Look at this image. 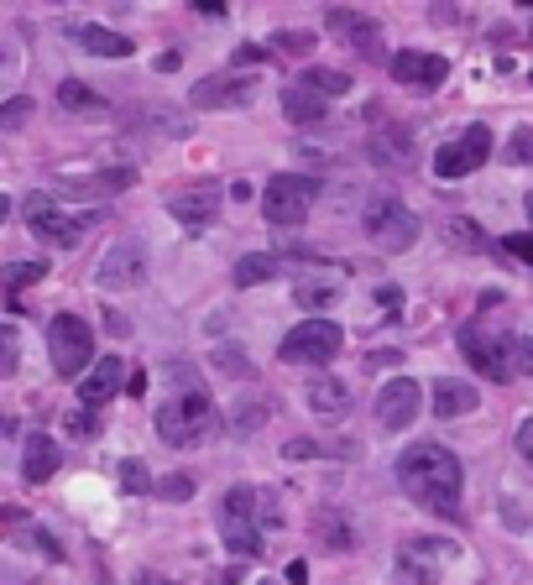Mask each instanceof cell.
Returning a JSON list of instances; mask_svg holds the SVG:
<instances>
[{
	"label": "cell",
	"instance_id": "obj_1",
	"mask_svg": "<svg viewBox=\"0 0 533 585\" xmlns=\"http://www.w3.org/2000/svg\"><path fill=\"white\" fill-rule=\"evenodd\" d=\"M398 486L434 518H460L466 512V471L445 444H408L398 455Z\"/></svg>",
	"mask_w": 533,
	"mask_h": 585
},
{
	"label": "cell",
	"instance_id": "obj_2",
	"mask_svg": "<svg viewBox=\"0 0 533 585\" xmlns=\"http://www.w3.org/2000/svg\"><path fill=\"white\" fill-rule=\"evenodd\" d=\"M215 429H220V413L204 392H178L157 408V439L168 450H194V444L215 439Z\"/></svg>",
	"mask_w": 533,
	"mask_h": 585
},
{
	"label": "cell",
	"instance_id": "obj_3",
	"mask_svg": "<svg viewBox=\"0 0 533 585\" xmlns=\"http://www.w3.org/2000/svg\"><path fill=\"white\" fill-rule=\"evenodd\" d=\"M220 538L236 559H262V491L230 486L220 502Z\"/></svg>",
	"mask_w": 533,
	"mask_h": 585
},
{
	"label": "cell",
	"instance_id": "obj_4",
	"mask_svg": "<svg viewBox=\"0 0 533 585\" xmlns=\"http://www.w3.org/2000/svg\"><path fill=\"white\" fill-rule=\"evenodd\" d=\"M48 356L58 377H89L95 366V330L79 314H53L48 319Z\"/></svg>",
	"mask_w": 533,
	"mask_h": 585
},
{
	"label": "cell",
	"instance_id": "obj_5",
	"mask_svg": "<svg viewBox=\"0 0 533 585\" xmlns=\"http://www.w3.org/2000/svg\"><path fill=\"white\" fill-rule=\"evenodd\" d=\"M340 345H345V330L335 319H304L283 335L277 356H283L288 366H324V361L340 356Z\"/></svg>",
	"mask_w": 533,
	"mask_h": 585
},
{
	"label": "cell",
	"instance_id": "obj_6",
	"mask_svg": "<svg viewBox=\"0 0 533 585\" xmlns=\"http://www.w3.org/2000/svg\"><path fill=\"white\" fill-rule=\"evenodd\" d=\"M361 225H366V236H372L382 251H392V256L419 241V215H413L403 199H392V194H377L372 204H366Z\"/></svg>",
	"mask_w": 533,
	"mask_h": 585
},
{
	"label": "cell",
	"instance_id": "obj_7",
	"mask_svg": "<svg viewBox=\"0 0 533 585\" xmlns=\"http://www.w3.org/2000/svg\"><path fill=\"white\" fill-rule=\"evenodd\" d=\"M21 209H27L32 236H37V241H48V246H63V251H68V246H79V241L89 236V230H95V220H100V215H68V209H58L48 194H32Z\"/></svg>",
	"mask_w": 533,
	"mask_h": 585
},
{
	"label": "cell",
	"instance_id": "obj_8",
	"mask_svg": "<svg viewBox=\"0 0 533 585\" xmlns=\"http://www.w3.org/2000/svg\"><path fill=\"white\" fill-rule=\"evenodd\" d=\"M314 194H319V183L309 173H277L262 194V215L272 225H304L314 209Z\"/></svg>",
	"mask_w": 533,
	"mask_h": 585
},
{
	"label": "cell",
	"instance_id": "obj_9",
	"mask_svg": "<svg viewBox=\"0 0 533 585\" xmlns=\"http://www.w3.org/2000/svg\"><path fill=\"white\" fill-rule=\"evenodd\" d=\"M455 559V544L445 538H413L398 549V565H392V585H439V570Z\"/></svg>",
	"mask_w": 533,
	"mask_h": 585
},
{
	"label": "cell",
	"instance_id": "obj_10",
	"mask_svg": "<svg viewBox=\"0 0 533 585\" xmlns=\"http://www.w3.org/2000/svg\"><path fill=\"white\" fill-rule=\"evenodd\" d=\"M460 350H466V361L481 371V377H492V382H507L518 371L513 340H492L481 324H466V330H460Z\"/></svg>",
	"mask_w": 533,
	"mask_h": 585
},
{
	"label": "cell",
	"instance_id": "obj_11",
	"mask_svg": "<svg viewBox=\"0 0 533 585\" xmlns=\"http://www.w3.org/2000/svg\"><path fill=\"white\" fill-rule=\"evenodd\" d=\"M324 27H330V37H340L351 53L372 58L382 48V21L366 16V11H351V6H330V16H324Z\"/></svg>",
	"mask_w": 533,
	"mask_h": 585
},
{
	"label": "cell",
	"instance_id": "obj_12",
	"mask_svg": "<svg viewBox=\"0 0 533 585\" xmlns=\"http://www.w3.org/2000/svg\"><path fill=\"white\" fill-rule=\"evenodd\" d=\"M251 100H257V84L241 79V74H210V79H199L194 95H189L194 110H246Z\"/></svg>",
	"mask_w": 533,
	"mask_h": 585
},
{
	"label": "cell",
	"instance_id": "obj_13",
	"mask_svg": "<svg viewBox=\"0 0 533 585\" xmlns=\"http://www.w3.org/2000/svg\"><path fill=\"white\" fill-rule=\"evenodd\" d=\"M419 403H424L419 382L392 377V382H382V392H377V424L392 429V434L408 429V424H419Z\"/></svg>",
	"mask_w": 533,
	"mask_h": 585
},
{
	"label": "cell",
	"instance_id": "obj_14",
	"mask_svg": "<svg viewBox=\"0 0 533 585\" xmlns=\"http://www.w3.org/2000/svg\"><path fill=\"white\" fill-rule=\"evenodd\" d=\"M168 215H173L183 230L215 225V215H220V189H215V183H189V189H173V194H168Z\"/></svg>",
	"mask_w": 533,
	"mask_h": 585
},
{
	"label": "cell",
	"instance_id": "obj_15",
	"mask_svg": "<svg viewBox=\"0 0 533 585\" xmlns=\"http://www.w3.org/2000/svg\"><path fill=\"white\" fill-rule=\"evenodd\" d=\"M147 277V251L142 241H115L100 262V288H136Z\"/></svg>",
	"mask_w": 533,
	"mask_h": 585
},
{
	"label": "cell",
	"instance_id": "obj_16",
	"mask_svg": "<svg viewBox=\"0 0 533 585\" xmlns=\"http://www.w3.org/2000/svg\"><path fill=\"white\" fill-rule=\"evenodd\" d=\"M392 79L413 84V89H424V95H429V89H439L450 79V63L439 53H398V58H392Z\"/></svg>",
	"mask_w": 533,
	"mask_h": 585
},
{
	"label": "cell",
	"instance_id": "obj_17",
	"mask_svg": "<svg viewBox=\"0 0 533 585\" xmlns=\"http://www.w3.org/2000/svg\"><path fill=\"white\" fill-rule=\"evenodd\" d=\"M121 382H126V361H121V356H100L95 366H89V377L79 382V397H84L89 408H95V403H110V397L121 392Z\"/></svg>",
	"mask_w": 533,
	"mask_h": 585
},
{
	"label": "cell",
	"instance_id": "obj_18",
	"mask_svg": "<svg viewBox=\"0 0 533 585\" xmlns=\"http://www.w3.org/2000/svg\"><path fill=\"white\" fill-rule=\"evenodd\" d=\"M324 110H330V100H324L314 84L298 79V84H288V89H283V115H288L293 126H319V121H324Z\"/></svg>",
	"mask_w": 533,
	"mask_h": 585
},
{
	"label": "cell",
	"instance_id": "obj_19",
	"mask_svg": "<svg viewBox=\"0 0 533 585\" xmlns=\"http://www.w3.org/2000/svg\"><path fill=\"white\" fill-rule=\"evenodd\" d=\"M58 465H63L58 444L48 434H27V444H21V476H27V481H48V476H58Z\"/></svg>",
	"mask_w": 533,
	"mask_h": 585
},
{
	"label": "cell",
	"instance_id": "obj_20",
	"mask_svg": "<svg viewBox=\"0 0 533 585\" xmlns=\"http://www.w3.org/2000/svg\"><path fill=\"white\" fill-rule=\"evenodd\" d=\"M74 42H79L84 53H95V58H131V37L110 32V27H95V21H79Z\"/></svg>",
	"mask_w": 533,
	"mask_h": 585
},
{
	"label": "cell",
	"instance_id": "obj_21",
	"mask_svg": "<svg viewBox=\"0 0 533 585\" xmlns=\"http://www.w3.org/2000/svg\"><path fill=\"white\" fill-rule=\"evenodd\" d=\"M476 403H481V392L471 382H434V413L439 418H466V413H476Z\"/></svg>",
	"mask_w": 533,
	"mask_h": 585
},
{
	"label": "cell",
	"instance_id": "obj_22",
	"mask_svg": "<svg viewBox=\"0 0 533 585\" xmlns=\"http://www.w3.org/2000/svg\"><path fill=\"white\" fill-rule=\"evenodd\" d=\"M309 408L324 413V418H345L351 413V387L335 382V377H314L309 382Z\"/></svg>",
	"mask_w": 533,
	"mask_h": 585
},
{
	"label": "cell",
	"instance_id": "obj_23",
	"mask_svg": "<svg viewBox=\"0 0 533 585\" xmlns=\"http://www.w3.org/2000/svg\"><path fill=\"white\" fill-rule=\"evenodd\" d=\"M372 157L387 162V168H403V162H408V131H403V126L372 131Z\"/></svg>",
	"mask_w": 533,
	"mask_h": 585
},
{
	"label": "cell",
	"instance_id": "obj_24",
	"mask_svg": "<svg viewBox=\"0 0 533 585\" xmlns=\"http://www.w3.org/2000/svg\"><path fill=\"white\" fill-rule=\"evenodd\" d=\"M277 272H283V267H277V256H267V251H257V256H241V262H236V288L272 283Z\"/></svg>",
	"mask_w": 533,
	"mask_h": 585
},
{
	"label": "cell",
	"instance_id": "obj_25",
	"mask_svg": "<svg viewBox=\"0 0 533 585\" xmlns=\"http://www.w3.org/2000/svg\"><path fill=\"white\" fill-rule=\"evenodd\" d=\"M267 413H272V408H267V397H241L236 413H230V434H241V439H246V434H257V429L267 424Z\"/></svg>",
	"mask_w": 533,
	"mask_h": 585
},
{
	"label": "cell",
	"instance_id": "obj_26",
	"mask_svg": "<svg viewBox=\"0 0 533 585\" xmlns=\"http://www.w3.org/2000/svg\"><path fill=\"white\" fill-rule=\"evenodd\" d=\"M58 105H63V110H100L105 95H100L95 84H84V79H63V84H58Z\"/></svg>",
	"mask_w": 533,
	"mask_h": 585
},
{
	"label": "cell",
	"instance_id": "obj_27",
	"mask_svg": "<svg viewBox=\"0 0 533 585\" xmlns=\"http://www.w3.org/2000/svg\"><path fill=\"white\" fill-rule=\"evenodd\" d=\"M460 157H466V173H476L486 157H492V131L486 126H466L460 131Z\"/></svg>",
	"mask_w": 533,
	"mask_h": 585
},
{
	"label": "cell",
	"instance_id": "obj_28",
	"mask_svg": "<svg viewBox=\"0 0 533 585\" xmlns=\"http://www.w3.org/2000/svg\"><path fill=\"white\" fill-rule=\"evenodd\" d=\"M335 298H340V283H293V303H304L309 314L330 309Z\"/></svg>",
	"mask_w": 533,
	"mask_h": 585
},
{
	"label": "cell",
	"instance_id": "obj_29",
	"mask_svg": "<svg viewBox=\"0 0 533 585\" xmlns=\"http://www.w3.org/2000/svg\"><path fill=\"white\" fill-rule=\"evenodd\" d=\"M314 455H356V444H314V439H288L283 444V460H314Z\"/></svg>",
	"mask_w": 533,
	"mask_h": 585
},
{
	"label": "cell",
	"instance_id": "obj_30",
	"mask_svg": "<svg viewBox=\"0 0 533 585\" xmlns=\"http://www.w3.org/2000/svg\"><path fill=\"white\" fill-rule=\"evenodd\" d=\"M304 84H314L324 100H330V95L340 100L345 89H351V74H345V68H309V74H304Z\"/></svg>",
	"mask_w": 533,
	"mask_h": 585
},
{
	"label": "cell",
	"instance_id": "obj_31",
	"mask_svg": "<svg viewBox=\"0 0 533 585\" xmlns=\"http://www.w3.org/2000/svg\"><path fill=\"white\" fill-rule=\"evenodd\" d=\"M42 277H48V262H42V256L37 262H11L6 267V298H16L27 283H42Z\"/></svg>",
	"mask_w": 533,
	"mask_h": 585
},
{
	"label": "cell",
	"instance_id": "obj_32",
	"mask_svg": "<svg viewBox=\"0 0 533 585\" xmlns=\"http://www.w3.org/2000/svg\"><path fill=\"white\" fill-rule=\"evenodd\" d=\"M272 48L288 53V58H309V53H314V32H304V27H283V32H272Z\"/></svg>",
	"mask_w": 533,
	"mask_h": 585
},
{
	"label": "cell",
	"instance_id": "obj_33",
	"mask_svg": "<svg viewBox=\"0 0 533 585\" xmlns=\"http://www.w3.org/2000/svg\"><path fill=\"white\" fill-rule=\"evenodd\" d=\"M142 121H152L162 136H189V131H194V121H189L183 110H147Z\"/></svg>",
	"mask_w": 533,
	"mask_h": 585
},
{
	"label": "cell",
	"instance_id": "obj_34",
	"mask_svg": "<svg viewBox=\"0 0 533 585\" xmlns=\"http://www.w3.org/2000/svg\"><path fill=\"white\" fill-rule=\"evenodd\" d=\"M434 173L439 178H466V157H460V142H445L434 152Z\"/></svg>",
	"mask_w": 533,
	"mask_h": 585
},
{
	"label": "cell",
	"instance_id": "obj_35",
	"mask_svg": "<svg viewBox=\"0 0 533 585\" xmlns=\"http://www.w3.org/2000/svg\"><path fill=\"white\" fill-rule=\"evenodd\" d=\"M121 486L131 497H147L152 491V476H147V460H121Z\"/></svg>",
	"mask_w": 533,
	"mask_h": 585
},
{
	"label": "cell",
	"instance_id": "obj_36",
	"mask_svg": "<svg viewBox=\"0 0 533 585\" xmlns=\"http://www.w3.org/2000/svg\"><path fill=\"white\" fill-rule=\"evenodd\" d=\"M157 497H168V502H189V497H194V476H189V471L162 476V481H157Z\"/></svg>",
	"mask_w": 533,
	"mask_h": 585
},
{
	"label": "cell",
	"instance_id": "obj_37",
	"mask_svg": "<svg viewBox=\"0 0 533 585\" xmlns=\"http://www.w3.org/2000/svg\"><path fill=\"white\" fill-rule=\"evenodd\" d=\"M27 115H32V100L11 95L6 105H0V131H21V126H27Z\"/></svg>",
	"mask_w": 533,
	"mask_h": 585
},
{
	"label": "cell",
	"instance_id": "obj_38",
	"mask_svg": "<svg viewBox=\"0 0 533 585\" xmlns=\"http://www.w3.org/2000/svg\"><path fill=\"white\" fill-rule=\"evenodd\" d=\"M105 424H100V413L95 408H74V413H68V434H74V439H95Z\"/></svg>",
	"mask_w": 533,
	"mask_h": 585
},
{
	"label": "cell",
	"instance_id": "obj_39",
	"mask_svg": "<svg viewBox=\"0 0 533 585\" xmlns=\"http://www.w3.org/2000/svg\"><path fill=\"white\" fill-rule=\"evenodd\" d=\"M507 162H518V168H523V162H533V131L528 126L513 131V142H507Z\"/></svg>",
	"mask_w": 533,
	"mask_h": 585
},
{
	"label": "cell",
	"instance_id": "obj_40",
	"mask_svg": "<svg viewBox=\"0 0 533 585\" xmlns=\"http://www.w3.org/2000/svg\"><path fill=\"white\" fill-rule=\"evenodd\" d=\"M215 366H220V371H236V377H246V382H251V361H241V350H236V345H220V350H215Z\"/></svg>",
	"mask_w": 533,
	"mask_h": 585
},
{
	"label": "cell",
	"instance_id": "obj_41",
	"mask_svg": "<svg viewBox=\"0 0 533 585\" xmlns=\"http://www.w3.org/2000/svg\"><path fill=\"white\" fill-rule=\"evenodd\" d=\"M502 251L533 267V230H518V236H502Z\"/></svg>",
	"mask_w": 533,
	"mask_h": 585
},
{
	"label": "cell",
	"instance_id": "obj_42",
	"mask_svg": "<svg viewBox=\"0 0 533 585\" xmlns=\"http://www.w3.org/2000/svg\"><path fill=\"white\" fill-rule=\"evenodd\" d=\"M27 544H32L37 554H48V559H63V549H58V538H53V533H42V528H37V533H27Z\"/></svg>",
	"mask_w": 533,
	"mask_h": 585
},
{
	"label": "cell",
	"instance_id": "obj_43",
	"mask_svg": "<svg viewBox=\"0 0 533 585\" xmlns=\"http://www.w3.org/2000/svg\"><path fill=\"white\" fill-rule=\"evenodd\" d=\"M513 361H518V371L533 377V340L528 335H513Z\"/></svg>",
	"mask_w": 533,
	"mask_h": 585
},
{
	"label": "cell",
	"instance_id": "obj_44",
	"mask_svg": "<svg viewBox=\"0 0 533 585\" xmlns=\"http://www.w3.org/2000/svg\"><path fill=\"white\" fill-rule=\"evenodd\" d=\"M319 533H324V538H335L340 549H351V528H345L340 518H335V523H330V518H319Z\"/></svg>",
	"mask_w": 533,
	"mask_h": 585
},
{
	"label": "cell",
	"instance_id": "obj_45",
	"mask_svg": "<svg viewBox=\"0 0 533 585\" xmlns=\"http://www.w3.org/2000/svg\"><path fill=\"white\" fill-rule=\"evenodd\" d=\"M518 455L533 465V418H523V424H518Z\"/></svg>",
	"mask_w": 533,
	"mask_h": 585
},
{
	"label": "cell",
	"instance_id": "obj_46",
	"mask_svg": "<svg viewBox=\"0 0 533 585\" xmlns=\"http://www.w3.org/2000/svg\"><path fill=\"white\" fill-rule=\"evenodd\" d=\"M377 298H382V314H398V309H403V288H392V283H387Z\"/></svg>",
	"mask_w": 533,
	"mask_h": 585
},
{
	"label": "cell",
	"instance_id": "obj_47",
	"mask_svg": "<svg viewBox=\"0 0 533 585\" xmlns=\"http://www.w3.org/2000/svg\"><path fill=\"white\" fill-rule=\"evenodd\" d=\"M272 48H257V42H246V48H236V63H262Z\"/></svg>",
	"mask_w": 533,
	"mask_h": 585
},
{
	"label": "cell",
	"instance_id": "obj_48",
	"mask_svg": "<svg viewBox=\"0 0 533 585\" xmlns=\"http://www.w3.org/2000/svg\"><path fill=\"white\" fill-rule=\"evenodd\" d=\"M262 523H283V512H277V497L262 491Z\"/></svg>",
	"mask_w": 533,
	"mask_h": 585
},
{
	"label": "cell",
	"instance_id": "obj_49",
	"mask_svg": "<svg viewBox=\"0 0 533 585\" xmlns=\"http://www.w3.org/2000/svg\"><path fill=\"white\" fill-rule=\"evenodd\" d=\"M366 366H398V350H372V356H366Z\"/></svg>",
	"mask_w": 533,
	"mask_h": 585
},
{
	"label": "cell",
	"instance_id": "obj_50",
	"mask_svg": "<svg viewBox=\"0 0 533 585\" xmlns=\"http://www.w3.org/2000/svg\"><path fill=\"white\" fill-rule=\"evenodd\" d=\"M199 16H225V0H194Z\"/></svg>",
	"mask_w": 533,
	"mask_h": 585
},
{
	"label": "cell",
	"instance_id": "obj_51",
	"mask_svg": "<svg viewBox=\"0 0 533 585\" xmlns=\"http://www.w3.org/2000/svg\"><path fill=\"white\" fill-rule=\"evenodd\" d=\"M309 580V565H304V559H293V565H288V585H304Z\"/></svg>",
	"mask_w": 533,
	"mask_h": 585
},
{
	"label": "cell",
	"instance_id": "obj_52",
	"mask_svg": "<svg viewBox=\"0 0 533 585\" xmlns=\"http://www.w3.org/2000/svg\"><path fill=\"white\" fill-rule=\"evenodd\" d=\"M178 63H183L178 53H162V58H157V74H173V68H178Z\"/></svg>",
	"mask_w": 533,
	"mask_h": 585
},
{
	"label": "cell",
	"instance_id": "obj_53",
	"mask_svg": "<svg viewBox=\"0 0 533 585\" xmlns=\"http://www.w3.org/2000/svg\"><path fill=\"white\" fill-rule=\"evenodd\" d=\"M136 585H173V580H162V575H152V570H142V575H136Z\"/></svg>",
	"mask_w": 533,
	"mask_h": 585
},
{
	"label": "cell",
	"instance_id": "obj_54",
	"mask_svg": "<svg viewBox=\"0 0 533 585\" xmlns=\"http://www.w3.org/2000/svg\"><path fill=\"white\" fill-rule=\"evenodd\" d=\"M523 209H528V215H533V194H528V199H523Z\"/></svg>",
	"mask_w": 533,
	"mask_h": 585
},
{
	"label": "cell",
	"instance_id": "obj_55",
	"mask_svg": "<svg viewBox=\"0 0 533 585\" xmlns=\"http://www.w3.org/2000/svg\"><path fill=\"white\" fill-rule=\"evenodd\" d=\"M262 585H277V580H262Z\"/></svg>",
	"mask_w": 533,
	"mask_h": 585
}]
</instances>
